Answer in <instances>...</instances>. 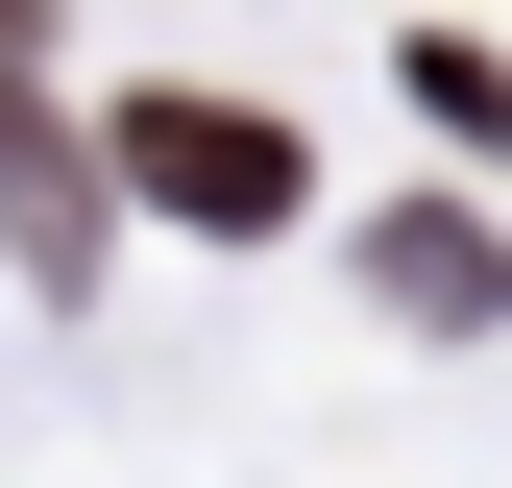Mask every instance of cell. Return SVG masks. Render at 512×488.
Wrapping results in <instances>:
<instances>
[{
	"label": "cell",
	"mask_w": 512,
	"mask_h": 488,
	"mask_svg": "<svg viewBox=\"0 0 512 488\" xmlns=\"http://www.w3.org/2000/svg\"><path fill=\"white\" fill-rule=\"evenodd\" d=\"M25 49H49V0H0V74H25Z\"/></svg>",
	"instance_id": "cell-5"
},
{
	"label": "cell",
	"mask_w": 512,
	"mask_h": 488,
	"mask_svg": "<svg viewBox=\"0 0 512 488\" xmlns=\"http://www.w3.org/2000/svg\"><path fill=\"white\" fill-rule=\"evenodd\" d=\"M122 196H147V220H220V244H269L317 171H293V122H244V98H122Z\"/></svg>",
	"instance_id": "cell-1"
},
{
	"label": "cell",
	"mask_w": 512,
	"mask_h": 488,
	"mask_svg": "<svg viewBox=\"0 0 512 488\" xmlns=\"http://www.w3.org/2000/svg\"><path fill=\"white\" fill-rule=\"evenodd\" d=\"M366 293H391L415 342H464V318H512V269H488V220H464V196H391V220H366Z\"/></svg>",
	"instance_id": "cell-3"
},
{
	"label": "cell",
	"mask_w": 512,
	"mask_h": 488,
	"mask_svg": "<svg viewBox=\"0 0 512 488\" xmlns=\"http://www.w3.org/2000/svg\"><path fill=\"white\" fill-rule=\"evenodd\" d=\"M415 98H439V122H488V147H512V74H488V49H415Z\"/></svg>",
	"instance_id": "cell-4"
},
{
	"label": "cell",
	"mask_w": 512,
	"mask_h": 488,
	"mask_svg": "<svg viewBox=\"0 0 512 488\" xmlns=\"http://www.w3.org/2000/svg\"><path fill=\"white\" fill-rule=\"evenodd\" d=\"M98 220H122V171H98V147H74V122H49L25 74H0V244L74 293V269H98Z\"/></svg>",
	"instance_id": "cell-2"
}]
</instances>
